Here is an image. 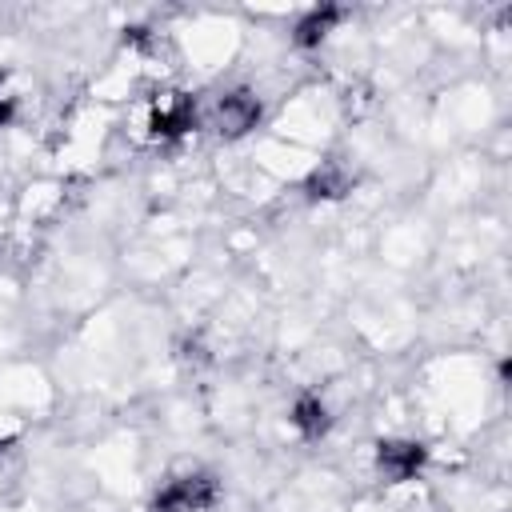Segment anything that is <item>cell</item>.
<instances>
[{
  "label": "cell",
  "mask_w": 512,
  "mask_h": 512,
  "mask_svg": "<svg viewBox=\"0 0 512 512\" xmlns=\"http://www.w3.org/2000/svg\"><path fill=\"white\" fill-rule=\"evenodd\" d=\"M292 424H296V432H300V436L316 440V436H324V432H328L332 412H328V404H324L316 392H304V396H296V404H292Z\"/></svg>",
  "instance_id": "277c9868"
},
{
  "label": "cell",
  "mask_w": 512,
  "mask_h": 512,
  "mask_svg": "<svg viewBox=\"0 0 512 512\" xmlns=\"http://www.w3.org/2000/svg\"><path fill=\"white\" fill-rule=\"evenodd\" d=\"M424 444L416 440H380L376 444V472L388 480V484H404V480H416L420 464H424Z\"/></svg>",
  "instance_id": "3957f363"
},
{
  "label": "cell",
  "mask_w": 512,
  "mask_h": 512,
  "mask_svg": "<svg viewBox=\"0 0 512 512\" xmlns=\"http://www.w3.org/2000/svg\"><path fill=\"white\" fill-rule=\"evenodd\" d=\"M196 124L212 128V132L224 136V140H240V136H248V132L260 124V100H256V92H248V88L220 92V96H212L204 108H196Z\"/></svg>",
  "instance_id": "6da1fadb"
},
{
  "label": "cell",
  "mask_w": 512,
  "mask_h": 512,
  "mask_svg": "<svg viewBox=\"0 0 512 512\" xmlns=\"http://www.w3.org/2000/svg\"><path fill=\"white\" fill-rule=\"evenodd\" d=\"M216 492L220 488L208 472H188V476L168 480L156 492V512H204L216 504Z\"/></svg>",
  "instance_id": "7a4b0ae2"
},
{
  "label": "cell",
  "mask_w": 512,
  "mask_h": 512,
  "mask_svg": "<svg viewBox=\"0 0 512 512\" xmlns=\"http://www.w3.org/2000/svg\"><path fill=\"white\" fill-rule=\"evenodd\" d=\"M12 116H16V92H12L8 80L0 76V128L12 124Z\"/></svg>",
  "instance_id": "5b68a950"
}]
</instances>
